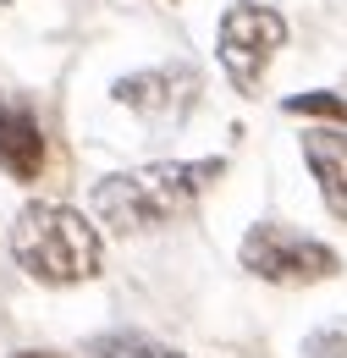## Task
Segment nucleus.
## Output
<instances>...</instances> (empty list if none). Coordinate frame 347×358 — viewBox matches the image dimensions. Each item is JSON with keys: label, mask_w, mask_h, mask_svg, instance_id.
Instances as JSON below:
<instances>
[{"label": "nucleus", "mask_w": 347, "mask_h": 358, "mask_svg": "<svg viewBox=\"0 0 347 358\" xmlns=\"http://www.w3.org/2000/svg\"><path fill=\"white\" fill-rule=\"evenodd\" d=\"M0 171L11 182L44 177V127H39V116L22 99H11V94H0Z\"/></svg>", "instance_id": "obj_6"}, {"label": "nucleus", "mask_w": 347, "mask_h": 358, "mask_svg": "<svg viewBox=\"0 0 347 358\" xmlns=\"http://www.w3.org/2000/svg\"><path fill=\"white\" fill-rule=\"evenodd\" d=\"M11 254L44 287H78V281L99 275L105 243H99V226L88 221L83 210L44 204L39 199V204L17 210V221H11Z\"/></svg>", "instance_id": "obj_2"}, {"label": "nucleus", "mask_w": 347, "mask_h": 358, "mask_svg": "<svg viewBox=\"0 0 347 358\" xmlns=\"http://www.w3.org/2000/svg\"><path fill=\"white\" fill-rule=\"evenodd\" d=\"M94 358H187V353H176V348L155 342V336H105L94 348Z\"/></svg>", "instance_id": "obj_9"}, {"label": "nucleus", "mask_w": 347, "mask_h": 358, "mask_svg": "<svg viewBox=\"0 0 347 358\" xmlns=\"http://www.w3.org/2000/svg\"><path fill=\"white\" fill-rule=\"evenodd\" d=\"M220 177H226L220 155H204V160H155V166H138V171L99 177L94 193H88V210L111 231L132 237V231H155V226L199 210V199Z\"/></svg>", "instance_id": "obj_1"}, {"label": "nucleus", "mask_w": 347, "mask_h": 358, "mask_svg": "<svg viewBox=\"0 0 347 358\" xmlns=\"http://www.w3.org/2000/svg\"><path fill=\"white\" fill-rule=\"evenodd\" d=\"M11 358H61V353H44V348H28V353H11Z\"/></svg>", "instance_id": "obj_11"}, {"label": "nucleus", "mask_w": 347, "mask_h": 358, "mask_svg": "<svg viewBox=\"0 0 347 358\" xmlns=\"http://www.w3.org/2000/svg\"><path fill=\"white\" fill-rule=\"evenodd\" d=\"M0 6H6V0H0Z\"/></svg>", "instance_id": "obj_12"}, {"label": "nucleus", "mask_w": 347, "mask_h": 358, "mask_svg": "<svg viewBox=\"0 0 347 358\" xmlns=\"http://www.w3.org/2000/svg\"><path fill=\"white\" fill-rule=\"evenodd\" d=\"M298 143H304V160L314 171L325 210L337 221H347V127H309Z\"/></svg>", "instance_id": "obj_7"}, {"label": "nucleus", "mask_w": 347, "mask_h": 358, "mask_svg": "<svg viewBox=\"0 0 347 358\" xmlns=\"http://www.w3.org/2000/svg\"><path fill=\"white\" fill-rule=\"evenodd\" d=\"M116 105H127L138 110L143 122H182L187 110H193V99H199V72L193 66H149V72H132L122 78L116 89H111Z\"/></svg>", "instance_id": "obj_5"}, {"label": "nucleus", "mask_w": 347, "mask_h": 358, "mask_svg": "<svg viewBox=\"0 0 347 358\" xmlns=\"http://www.w3.org/2000/svg\"><path fill=\"white\" fill-rule=\"evenodd\" d=\"M281 110H287V116H314L320 127H347V99H342V94H325V89L287 94Z\"/></svg>", "instance_id": "obj_8"}, {"label": "nucleus", "mask_w": 347, "mask_h": 358, "mask_svg": "<svg viewBox=\"0 0 347 358\" xmlns=\"http://www.w3.org/2000/svg\"><path fill=\"white\" fill-rule=\"evenodd\" d=\"M281 45H287V17L276 6H264V0H232L220 11V39H215L220 72L232 78V89L243 99L260 94L264 72L281 55Z\"/></svg>", "instance_id": "obj_4"}, {"label": "nucleus", "mask_w": 347, "mask_h": 358, "mask_svg": "<svg viewBox=\"0 0 347 358\" xmlns=\"http://www.w3.org/2000/svg\"><path fill=\"white\" fill-rule=\"evenodd\" d=\"M304 358H347V331L342 325H320L304 342Z\"/></svg>", "instance_id": "obj_10"}, {"label": "nucleus", "mask_w": 347, "mask_h": 358, "mask_svg": "<svg viewBox=\"0 0 347 358\" xmlns=\"http://www.w3.org/2000/svg\"><path fill=\"white\" fill-rule=\"evenodd\" d=\"M237 265L260 281H270V287H320V281L342 275V254L287 221H260L243 231Z\"/></svg>", "instance_id": "obj_3"}]
</instances>
